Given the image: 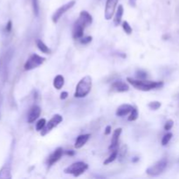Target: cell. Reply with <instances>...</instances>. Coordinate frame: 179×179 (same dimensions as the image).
<instances>
[{
	"label": "cell",
	"instance_id": "obj_1",
	"mask_svg": "<svg viewBox=\"0 0 179 179\" xmlns=\"http://www.w3.org/2000/svg\"><path fill=\"white\" fill-rule=\"evenodd\" d=\"M93 18L87 11L80 12L79 18L75 21L73 27V38L75 39H80L83 37L85 28L92 24Z\"/></svg>",
	"mask_w": 179,
	"mask_h": 179
},
{
	"label": "cell",
	"instance_id": "obj_2",
	"mask_svg": "<svg viewBox=\"0 0 179 179\" xmlns=\"http://www.w3.org/2000/svg\"><path fill=\"white\" fill-rule=\"evenodd\" d=\"M127 81L132 85L134 88L140 91H150L153 89L161 88L164 86L163 81H150V80H134L130 77L127 78Z\"/></svg>",
	"mask_w": 179,
	"mask_h": 179
},
{
	"label": "cell",
	"instance_id": "obj_3",
	"mask_svg": "<svg viewBox=\"0 0 179 179\" xmlns=\"http://www.w3.org/2000/svg\"><path fill=\"white\" fill-rule=\"evenodd\" d=\"M92 78L90 75L84 76L77 84L75 89V96L76 98H84L86 97L92 89Z\"/></svg>",
	"mask_w": 179,
	"mask_h": 179
},
{
	"label": "cell",
	"instance_id": "obj_4",
	"mask_svg": "<svg viewBox=\"0 0 179 179\" xmlns=\"http://www.w3.org/2000/svg\"><path fill=\"white\" fill-rule=\"evenodd\" d=\"M88 169V164H87L84 162H77L66 167L64 170V172L66 174H71L74 177L77 178L82 175Z\"/></svg>",
	"mask_w": 179,
	"mask_h": 179
},
{
	"label": "cell",
	"instance_id": "obj_5",
	"mask_svg": "<svg viewBox=\"0 0 179 179\" xmlns=\"http://www.w3.org/2000/svg\"><path fill=\"white\" fill-rule=\"evenodd\" d=\"M168 164V161L166 158H163L159 161H157L156 164H154L152 166L149 167L146 170V173L151 176V177H156L159 176L160 174H162L165 170L166 167Z\"/></svg>",
	"mask_w": 179,
	"mask_h": 179
},
{
	"label": "cell",
	"instance_id": "obj_6",
	"mask_svg": "<svg viewBox=\"0 0 179 179\" xmlns=\"http://www.w3.org/2000/svg\"><path fill=\"white\" fill-rule=\"evenodd\" d=\"M45 60V59L44 57H41L39 54L33 53V54L31 55L30 57L28 58V60H26V62L25 63L24 68H25L26 71L32 70L34 68H37L40 65H42Z\"/></svg>",
	"mask_w": 179,
	"mask_h": 179
},
{
	"label": "cell",
	"instance_id": "obj_7",
	"mask_svg": "<svg viewBox=\"0 0 179 179\" xmlns=\"http://www.w3.org/2000/svg\"><path fill=\"white\" fill-rule=\"evenodd\" d=\"M62 121H63V117H62L60 115H59V114L54 115L52 117V119L50 120L48 122H46L45 128L40 131V134H41L42 136H45V134H48L53 129H54L55 127H57Z\"/></svg>",
	"mask_w": 179,
	"mask_h": 179
},
{
	"label": "cell",
	"instance_id": "obj_8",
	"mask_svg": "<svg viewBox=\"0 0 179 179\" xmlns=\"http://www.w3.org/2000/svg\"><path fill=\"white\" fill-rule=\"evenodd\" d=\"M75 4V0H72V1H70V2H68V3H66V4H63L62 6H60L59 9H57L56 11H55V12L53 14L52 16V20H53V23H57L59 20H60V18L62 17V15H64L67 11H69L72 7H74Z\"/></svg>",
	"mask_w": 179,
	"mask_h": 179
},
{
	"label": "cell",
	"instance_id": "obj_9",
	"mask_svg": "<svg viewBox=\"0 0 179 179\" xmlns=\"http://www.w3.org/2000/svg\"><path fill=\"white\" fill-rule=\"evenodd\" d=\"M119 0H107L105 6L104 17L107 20H110L114 14L115 13V10L117 8V4Z\"/></svg>",
	"mask_w": 179,
	"mask_h": 179
},
{
	"label": "cell",
	"instance_id": "obj_10",
	"mask_svg": "<svg viewBox=\"0 0 179 179\" xmlns=\"http://www.w3.org/2000/svg\"><path fill=\"white\" fill-rule=\"evenodd\" d=\"M40 113H41V108L38 105L32 106L30 108L28 115H27V121H28V123L34 122L39 117Z\"/></svg>",
	"mask_w": 179,
	"mask_h": 179
},
{
	"label": "cell",
	"instance_id": "obj_11",
	"mask_svg": "<svg viewBox=\"0 0 179 179\" xmlns=\"http://www.w3.org/2000/svg\"><path fill=\"white\" fill-rule=\"evenodd\" d=\"M62 155H63V149L60 148V147L57 148L50 155V156L48 157V159H47V165L49 167H51L52 165H53L55 163H57L61 158Z\"/></svg>",
	"mask_w": 179,
	"mask_h": 179
},
{
	"label": "cell",
	"instance_id": "obj_12",
	"mask_svg": "<svg viewBox=\"0 0 179 179\" xmlns=\"http://www.w3.org/2000/svg\"><path fill=\"white\" fill-rule=\"evenodd\" d=\"M129 89V87L127 83L119 80V81H115L112 85H111V90L114 92H118V93H123V92H127Z\"/></svg>",
	"mask_w": 179,
	"mask_h": 179
},
{
	"label": "cell",
	"instance_id": "obj_13",
	"mask_svg": "<svg viewBox=\"0 0 179 179\" xmlns=\"http://www.w3.org/2000/svg\"><path fill=\"white\" fill-rule=\"evenodd\" d=\"M134 107L130 104H122L119 107L116 109L115 115L119 117H123L125 115H127L128 114H129L132 110H133Z\"/></svg>",
	"mask_w": 179,
	"mask_h": 179
},
{
	"label": "cell",
	"instance_id": "obj_14",
	"mask_svg": "<svg viewBox=\"0 0 179 179\" xmlns=\"http://www.w3.org/2000/svg\"><path fill=\"white\" fill-rule=\"evenodd\" d=\"M121 129L119 128V129H116L114 133H113V136H112V139H111V144L110 146L108 147L109 149H116L117 146H118V142H119V137L121 134Z\"/></svg>",
	"mask_w": 179,
	"mask_h": 179
},
{
	"label": "cell",
	"instance_id": "obj_15",
	"mask_svg": "<svg viewBox=\"0 0 179 179\" xmlns=\"http://www.w3.org/2000/svg\"><path fill=\"white\" fill-rule=\"evenodd\" d=\"M90 138V134H80L77 137L76 141H75V149H80L82 148L86 143L88 141V139Z\"/></svg>",
	"mask_w": 179,
	"mask_h": 179
},
{
	"label": "cell",
	"instance_id": "obj_16",
	"mask_svg": "<svg viewBox=\"0 0 179 179\" xmlns=\"http://www.w3.org/2000/svg\"><path fill=\"white\" fill-rule=\"evenodd\" d=\"M123 6L121 4L118 5V8L115 11V18H114V24L115 26H118L121 23V18H122V15H123Z\"/></svg>",
	"mask_w": 179,
	"mask_h": 179
},
{
	"label": "cell",
	"instance_id": "obj_17",
	"mask_svg": "<svg viewBox=\"0 0 179 179\" xmlns=\"http://www.w3.org/2000/svg\"><path fill=\"white\" fill-rule=\"evenodd\" d=\"M65 84V79L62 75H57L53 80V87L57 90L61 89Z\"/></svg>",
	"mask_w": 179,
	"mask_h": 179
},
{
	"label": "cell",
	"instance_id": "obj_18",
	"mask_svg": "<svg viewBox=\"0 0 179 179\" xmlns=\"http://www.w3.org/2000/svg\"><path fill=\"white\" fill-rule=\"evenodd\" d=\"M12 178L11 175V169L7 166H4L0 170V179Z\"/></svg>",
	"mask_w": 179,
	"mask_h": 179
},
{
	"label": "cell",
	"instance_id": "obj_19",
	"mask_svg": "<svg viewBox=\"0 0 179 179\" xmlns=\"http://www.w3.org/2000/svg\"><path fill=\"white\" fill-rule=\"evenodd\" d=\"M36 45H37V46H38L39 50L41 51L43 53H46V54L51 53V50H50V48H49L47 45H45V43H44L42 40L38 39V40L36 41Z\"/></svg>",
	"mask_w": 179,
	"mask_h": 179
},
{
	"label": "cell",
	"instance_id": "obj_20",
	"mask_svg": "<svg viewBox=\"0 0 179 179\" xmlns=\"http://www.w3.org/2000/svg\"><path fill=\"white\" fill-rule=\"evenodd\" d=\"M117 156H118V150L117 149H114L113 152L110 154V156L104 161V165H107V164H111L112 162H114L116 159Z\"/></svg>",
	"mask_w": 179,
	"mask_h": 179
},
{
	"label": "cell",
	"instance_id": "obj_21",
	"mask_svg": "<svg viewBox=\"0 0 179 179\" xmlns=\"http://www.w3.org/2000/svg\"><path fill=\"white\" fill-rule=\"evenodd\" d=\"M31 4H32V11L33 13L36 17H38L39 14V0H31Z\"/></svg>",
	"mask_w": 179,
	"mask_h": 179
},
{
	"label": "cell",
	"instance_id": "obj_22",
	"mask_svg": "<svg viewBox=\"0 0 179 179\" xmlns=\"http://www.w3.org/2000/svg\"><path fill=\"white\" fill-rule=\"evenodd\" d=\"M122 29L124 30V31L128 34V35H129V34H131L132 33V31H133V29H132V27L130 26V25L127 22V21H123L122 22Z\"/></svg>",
	"mask_w": 179,
	"mask_h": 179
},
{
	"label": "cell",
	"instance_id": "obj_23",
	"mask_svg": "<svg viewBox=\"0 0 179 179\" xmlns=\"http://www.w3.org/2000/svg\"><path fill=\"white\" fill-rule=\"evenodd\" d=\"M45 124H46V121L44 118L39 120L38 122L36 123V130L37 131H41L44 128H45Z\"/></svg>",
	"mask_w": 179,
	"mask_h": 179
},
{
	"label": "cell",
	"instance_id": "obj_24",
	"mask_svg": "<svg viewBox=\"0 0 179 179\" xmlns=\"http://www.w3.org/2000/svg\"><path fill=\"white\" fill-rule=\"evenodd\" d=\"M172 136H173L172 133H167L166 134H164L163 139H162V145L163 146H166L170 142V141L171 140Z\"/></svg>",
	"mask_w": 179,
	"mask_h": 179
},
{
	"label": "cell",
	"instance_id": "obj_25",
	"mask_svg": "<svg viewBox=\"0 0 179 179\" xmlns=\"http://www.w3.org/2000/svg\"><path fill=\"white\" fill-rule=\"evenodd\" d=\"M137 118H138V110H137L135 107H134L133 110L130 112V115L129 116L128 120H129V121H135Z\"/></svg>",
	"mask_w": 179,
	"mask_h": 179
},
{
	"label": "cell",
	"instance_id": "obj_26",
	"mask_svg": "<svg viewBox=\"0 0 179 179\" xmlns=\"http://www.w3.org/2000/svg\"><path fill=\"white\" fill-rule=\"evenodd\" d=\"M148 106H149V108L152 109V110H157V109L162 106V104H161L160 102L155 101V102H149Z\"/></svg>",
	"mask_w": 179,
	"mask_h": 179
},
{
	"label": "cell",
	"instance_id": "obj_27",
	"mask_svg": "<svg viewBox=\"0 0 179 179\" xmlns=\"http://www.w3.org/2000/svg\"><path fill=\"white\" fill-rule=\"evenodd\" d=\"M173 125H174V121H173L172 120H168V121H166V123L164 124V130H166V131L170 130V129H172Z\"/></svg>",
	"mask_w": 179,
	"mask_h": 179
},
{
	"label": "cell",
	"instance_id": "obj_28",
	"mask_svg": "<svg viewBox=\"0 0 179 179\" xmlns=\"http://www.w3.org/2000/svg\"><path fill=\"white\" fill-rule=\"evenodd\" d=\"M136 77L139 79V80H144L147 78V73L145 71H142V70H139L136 72Z\"/></svg>",
	"mask_w": 179,
	"mask_h": 179
},
{
	"label": "cell",
	"instance_id": "obj_29",
	"mask_svg": "<svg viewBox=\"0 0 179 179\" xmlns=\"http://www.w3.org/2000/svg\"><path fill=\"white\" fill-rule=\"evenodd\" d=\"M92 37L91 36H88V37H85V38H81L80 39V44H82V45H87V44H88L90 43L91 41H92Z\"/></svg>",
	"mask_w": 179,
	"mask_h": 179
},
{
	"label": "cell",
	"instance_id": "obj_30",
	"mask_svg": "<svg viewBox=\"0 0 179 179\" xmlns=\"http://www.w3.org/2000/svg\"><path fill=\"white\" fill-rule=\"evenodd\" d=\"M12 28V22L11 20H9V21H8V23H7V25H6L5 31H6L7 32H11Z\"/></svg>",
	"mask_w": 179,
	"mask_h": 179
},
{
	"label": "cell",
	"instance_id": "obj_31",
	"mask_svg": "<svg viewBox=\"0 0 179 179\" xmlns=\"http://www.w3.org/2000/svg\"><path fill=\"white\" fill-rule=\"evenodd\" d=\"M67 96H68V93L66 92V91H64V92H62L61 94H60V99H61V100H65V99L67 98Z\"/></svg>",
	"mask_w": 179,
	"mask_h": 179
},
{
	"label": "cell",
	"instance_id": "obj_32",
	"mask_svg": "<svg viewBox=\"0 0 179 179\" xmlns=\"http://www.w3.org/2000/svg\"><path fill=\"white\" fill-rule=\"evenodd\" d=\"M104 133L105 134H107V135H108V134L111 133V126H110V125H107V126L106 127Z\"/></svg>",
	"mask_w": 179,
	"mask_h": 179
},
{
	"label": "cell",
	"instance_id": "obj_33",
	"mask_svg": "<svg viewBox=\"0 0 179 179\" xmlns=\"http://www.w3.org/2000/svg\"><path fill=\"white\" fill-rule=\"evenodd\" d=\"M136 1H137V0H129V3L130 6L135 7V6H136Z\"/></svg>",
	"mask_w": 179,
	"mask_h": 179
},
{
	"label": "cell",
	"instance_id": "obj_34",
	"mask_svg": "<svg viewBox=\"0 0 179 179\" xmlns=\"http://www.w3.org/2000/svg\"><path fill=\"white\" fill-rule=\"evenodd\" d=\"M66 155H69V156H74V155H75V151H73V150H69V151H67V152H66Z\"/></svg>",
	"mask_w": 179,
	"mask_h": 179
}]
</instances>
